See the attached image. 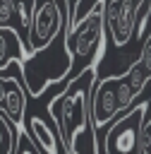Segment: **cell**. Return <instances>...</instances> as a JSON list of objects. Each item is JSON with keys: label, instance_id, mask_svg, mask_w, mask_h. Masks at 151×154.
Masks as SVG:
<instances>
[{"label": "cell", "instance_id": "1", "mask_svg": "<svg viewBox=\"0 0 151 154\" xmlns=\"http://www.w3.org/2000/svg\"><path fill=\"white\" fill-rule=\"evenodd\" d=\"M96 67H86L79 77L65 84V89L48 103L58 135L65 149L72 154L74 142L91 128V87L96 79Z\"/></svg>", "mask_w": 151, "mask_h": 154}, {"label": "cell", "instance_id": "2", "mask_svg": "<svg viewBox=\"0 0 151 154\" xmlns=\"http://www.w3.org/2000/svg\"><path fill=\"white\" fill-rule=\"evenodd\" d=\"M149 77L151 70L144 65L141 58L129 65L127 72L120 77H96L91 87V125L103 128L120 111H127L141 94Z\"/></svg>", "mask_w": 151, "mask_h": 154}, {"label": "cell", "instance_id": "3", "mask_svg": "<svg viewBox=\"0 0 151 154\" xmlns=\"http://www.w3.org/2000/svg\"><path fill=\"white\" fill-rule=\"evenodd\" d=\"M103 7L105 0H96L91 5V10L77 19L74 26L67 29V51L72 55V67L65 75V79L60 82H72L74 77H79L86 67H98L101 58H103V48H105V19H103Z\"/></svg>", "mask_w": 151, "mask_h": 154}, {"label": "cell", "instance_id": "4", "mask_svg": "<svg viewBox=\"0 0 151 154\" xmlns=\"http://www.w3.org/2000/svg\"><path fill=\"white\" fill-rule=\"evenodd\" d=\"M67 24L53 36V41L34 53H29L19 65H22V77L26 84V91L31 96H38L46 91L50 82L65 79V75L72 67V55L67 51Z\"/></svg>", "mask_w": 151, "mask_h": 154}, {"label": "cell", "instance_id": "5", "mask_svg": "<svg viewBox=\"0 0 151 154\" xmlns=\"http://www.w3.org/2000/svg\"><path fill=\"white\" fill-rule=\"evenodd\" d=\"M151 99L132 103L105 132V154H144L149 149L151 135Z\"/></svg>", "mask_w": 151, "mask_h": 154}, {"label": "cell", "instance_id": "6", "mask_svg": "<svg viewBox=\"0 0 151 154\" xmlns=\"http://www.w3.org/2000/svg\"><path fill=\"white\" fill-rule=\"evenodd\" d=\"M67 7L65 0H34L31 19L26 26V51L34 53L53 41V36L67 24Z\"/></svg>", "mask_w": 151, "mask_h": 154}, {"label": "cell", "instance_id": "7", "mask_svg": "<svg viewBox=\"0 0 151 154\" xmlns=\"http://www.w3.org/2000/svg\"><path fill=\"white\" fill-rule=\"evenodd\" d=\"M144 2L146 0H105V36H110L115 46H125L137 34V17Z\"/></svg>", "mask_w": 151, "mask_h": 154}, {"label": "cell", "instance_id": "8", "mask_svg": "<svg viewBox=\"0 0 151 154\" xmlns=\"http://www.w3.org/2000/svg\"><path fill=\"white\" fill-rule=\"evenodd\" d=\"M19 75H22V72H19ZM19 75H14V77H5V96H2V101H0V111H2L5 118H7L12 125H17V128L24 125V116H26V96H29L26 84L19 82Z\"/></svg>", "mask_w": 151, "mask_h": 154}, {"label": "cell", "instance_id": "9", "mask_svg": "<svg viewBox=\"0 0 151 154\" xmlns=\"http://www.w3.org/2000/svg\"><path fill=\"white\" fill-rule=\"evenodd\" d=\"M26 55H29L26 41L19 36V31L10 26H0V70L10 67L14 60L22 63Z\"/></svg>", "mask_w": 151, "mask_h": 154}, {"label": "cell", "instance_id": "10", "mask_svg": "<svg viewBox=\"0 0 151 154\" xmlns=\"http://www.w3.org/2000/svg\"><path fill=\"white\" fill-rule=\"evenodd\" d=\"M0 26L26 31V26L22 24V12H19L17 0H0Z\"/></svg>", "mask_w": 151, "mask_h": 154}, {"label": "cell", "instance_id": "11", "mask_svg": "<svg viewBox=\"0 0 151 154\" xmlns=\"http://www.w3.org/2000/svg\"><path fill=\"white\" fill-rule=\"evenodd\" d=\"M17 140V125H12L0 111V154H14Z\"/></svg>", "mask_w": 151, "mask_h": 154}, {"label": "cell", "instance_id": "12", "mask_svg": "<svg viewBox=\"0 0 151 154\" xmlns=\"http://www.w3.org/2000/svg\"><path fill=\"white\" fill-rule=\"evenodd\" d=\"M77 7H79V0H67V29L77 24Z\"/></svg>", "mask_w": 151, "mask_h": 154}, {"label": "cell", "instance_id": "13", "mask_svg": "<svg viewBox=\"0 0 151 154\" xmlns=\"http://www.w3.org/2000/svg\"><path fill=\"white\" fill-rule=\"evenodd\" d=\"M149 12H151V0H149V5H146V14H149Z\"/></svg>", "mask_w": 151, "mask_h": 154}]
</instances>
